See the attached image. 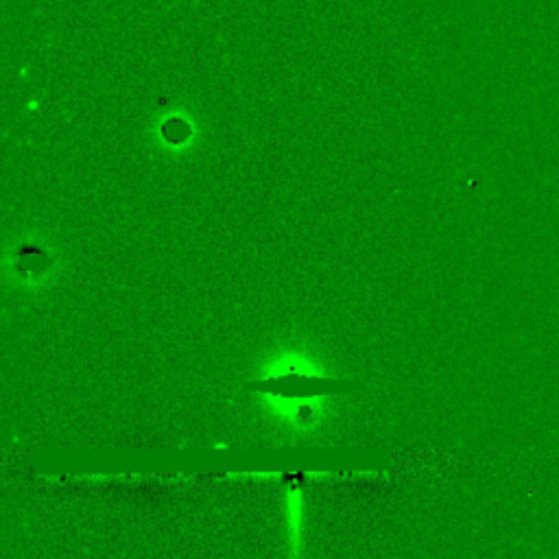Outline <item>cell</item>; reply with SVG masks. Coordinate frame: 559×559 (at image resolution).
I'll return each instance as SVG.
<instances>
[{"label":"cell","instance_id":"cell-1","mask_svg":"<svg viewBox=\"0 0 559 559\" xmlns=\"http://www.w3.org/2000/svg\"><path fill=\"white\" fill-rule=\"evenodd\" d=\"M326 394H282V391H265L260 394L265 415L291 431H315L317 424L326 418Z\"/></svg>","mask_w":559,"mask_h":559},{"label":"cell","instance_id":"cell-2","mask_svg":"<svg viewBox=\"0 0 559 559\" xmlns=\"http://www.w3.org/2000/svg\"><path fill=\"white\" fill-rule=\"evenodd\" d=\"M284 503V529H287L289 559L304 557V531H306V498L302 487H287L282 496Z\"/></svg>","mask_w":559,"mask_h":559}]
</instances>
